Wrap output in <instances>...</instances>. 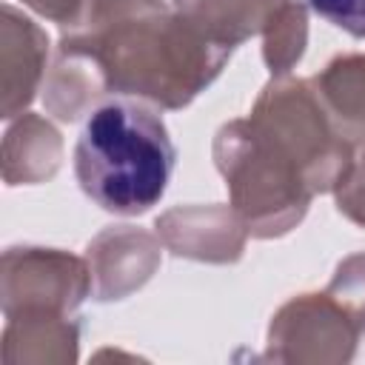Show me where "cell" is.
<instances>
[{
  "label": "cell",
  "instance_id": "cell-10",
  "mask_svg": "<svg viewBox=\"0 0 365 365\" xmlns=\"http://www.w3.org/2000/svg\"><path fill=\"white\" fill-rule=\"evenodd\" d=\"M336 202L348 220L365 225V154L359 160H354L351 171L336 185Z\"/></svg>",
  "mask_w": 365,
  "mask_h": 365
},
{
  "label": "cell",
  "instance_id": "cell-5",
  "mask_svg": "<svg viewBox=\"0 0 365 365\" xmlns=\"http://www.w3.org/2000/svg\"><path fill=\"white\" fill-rule=\"evenodd\" d=\"M88 294V271L80 259L51 248H9L3 257V311L66 314Z\"/></svg>",
  "mask_w": 365,
  "mask_h": 365
},
{
  "label": "cell",
  "instance_id": "cell-8",
  "mask_svg": "<svg viewBox=\"0 0 365 365\" xmlns=\"http://www.w3.org/2000/svg\"><path fill=\"white\" fill-rule=\"evenodd\" d=\"M302 46H305V9L299 3L285 0L265 29V63L271 74H285L302 57Z\"/></svg>",
  "mask_w": 365,
  "mask_h": 365
},
{
  "label": "cell",
  "instance_id": "cell-3",
  "mask_svg": "<svg viewBox=\"0 0 365 365\" xmlns=\"http://www.w3.org/2000/svg\"><path fill=\"white\" fill-rule=\"evenodd\" d=\"M214 160L251 234L279 237L302 220L314 191L291 154L251 117L220 128Z\"/></svg>",
  "mask_w": 365,
  "mask_h": 365
},
{
  "label": "cell",
  "instance_id": "cell-4",
  "mask_svg": "<svg viewBox=\"0 0 365 365\" xmlns=\"http://www.w3.org/2000/svg\"><path fill=\"white\" fill-rule=\"evenodd\" d=\"M251 120L299 165L311 191H336L354 165V143L331 120L314 80H271Z\"/></svg>",
  "mask_w": 365,
  "mask_h": 365
},
{
  "label": "cell",
  "instance_id": "cell-7",
  "mask_svg": "<svg viewBox=\"0 0 365 365\" xmlns=\"http://www.w3.org/2000/svg\"><path fill=\"white\" fill-rule=\"evenodd\" d=\"M314 86L336 123V128L354 143L365 137V54H345L325 66Z\"/></svg>",
  "mask_w": 365,
  "mask_h": 365
},
{
  "label": "cell",
  "instance_id": "cell-9",
  "mask_svg": "<svg viewBox=\"0 0 365 365\" xmlns=\"http://www.w3.org/2000/svg\"><path fill=\"white\" fill-rule=\"evenodd\" d=\"M311 9L331 26L365 40V0H308Z\"/></svg>",
  "mask_w": 365,
  "mask_h": 365
},
{
  "label": "cell",
  "instance_id": "cell-11",
  "mask_svg": "<svg viewBox=\"0 0 365 365\" xmlns=\"http://www.w3.org/2000/svg\"><path fill=\"white\" fill-rule=\"evenodd\" d=\"M23 3L31 6L34 11H40L43 17L71 29L86 17V11L91 9L94 0H23Z\"/></svg>",
  "mask_w": 365,
  "mask_h": 365
},
{
  "label": "cell",
  "instance_id": "cell-6",
  "mask_svg": "<svg viewBox=\"0 0 365 365\" xmlns=\"http://www.w3.org/2000/svg\"><path fill=\"white\" fill-rule=\"evenodd\" d=\"M282 3L285 0H174L180 14L231 48L245 37L265 31Z\"/></svg>",
  "mask_w": 365,
  "mask_h": 365
},
{
  "label": "cell",
  "instance_id": "cell-1",
  "mask_svg": "<svg viewBox=\"0 0 365 365\" xmlns=\"http://www.w3.org/2000/svg\"><path fill=\"white\" fill-rule=\"evenodd\" d=\"M231 46L208 37L160 0H94L86 17L60 40L57 71L46 103L60 120L106 91L145 97L163 108L188 106L225 66Z\"/></svg>",
  "mask_w": 365,
  "mask_h": 365
},
{
  "label": "cell",
  "instance_id": "cell-2",
  "mask_svg": "<svg viewBox=\"0 0 365 365\" xmlns=\"http://www.w3.org/2000/svg\"><path fill=\"white\" fill-rule=\"evenodd\" d=\"M174 157L168 128L151 108L111 100L88 114L74 145V174L103 211L137 217L163 200Z\"/></svg>",
  "mask_w": 365,
  "mask_h": 365
}]
</instances>
